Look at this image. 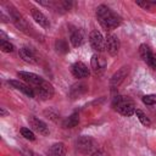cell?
Listing matches in <instances>:
<instances>
[{"mask_svg":"<svg viewBox=\"0 0 156 156\" xmlns=\"http://www.w3.org/2000/svg\"><path fill=\"white\" fill-rule=\"evenodd\" d=\"M96 18L105 30H112L122 22V18L106 5H99L96 7Z\"/></svg>","mask_w":156,"mask_h":156,"instance_id":"6da1fadb","label":"cell"},{"mask_svg":"<svg viewBox=\"0 0 156 156\" xmlns=\"http://www.w3.org/2000/svg\"><path fill=\"white\" fill-rule=\"evenodd\" d=\"M112 107L126 117H130L135 113V105L133 100H130L127 96H122V95L115 96L112 100Z\"/></svg>","mask_w":156,"mask_h":156,"instance_id":"7a4b0ae2","label":"cell"},{"mask_svg":"<svg viewBox=\"0 0 156 156\" xmlns=\"http://www.w3.org/2000/svg\"><path fill=\"white\" fill-rule=\"evenodd\" d=\"M76 147H77V150L79 151V152H82V154H85V155H88V154H93V152H95L96 150H98V143H96V140L94 139V138H91V136H88V135H82V136H79L78 139H77V141H76Z\"/></svg>","mask_w":156,"mask_h":156,"instance_id":"3957f363","label":"cell"},{"mask_svg":"<svg viewBox=\"0 0 156 156\" xmlns=\"http://www.w3.org/2000/svg\"><path fill=\"white\" fill-rule=\"evenodd\" d=\"M34 93H35V96H39L44 100L46 99H51L54 96V87L51 85V83H49L48 80H43L38 87L34 88Z\"/></svg>","mask_w":156,"mask_h":156,"instance_id":"277c9868","label":"cell"},{"mask_svg":"<svg viewBox=\"0 0 156 156\" xmlns=\"http://www.w3.org/2000/svg\"><path fill=\"white\" fill-rule=\"evenodd\" d=\"M89 43L91 45V48L98 51V52H101L105 50V39L104 37L101 35V33L99 30H91L90 34H89Z\"/></svg>","mask_w":156,"mask_h":156,"instance_id":"5b68a950","label":"cell"},{"mask_svg":"<svg viewBox=\"0 0 156 156\" xmlns=\"http://www.w3.org/2000/svg\"><path fill=\"white\" fill-rule=\"evenodd\" d=\"M17 77L20 78V79H22L23 82H26L29 87H32L33 89L35 88V87H38L44 79L40 77V76H38V74H35V73H32V72H24V71H20V72H17Z\"/></svg>","mask_w":156,"mask_h":156,"instance_id":"8992f818","label":"cell"},{"mask_svg":"<svg viewBox=\"0 0 156 156\" xmlns=\"http://www.w3.org/2000/svg\"><path fill=\"white\" fill-rule=\"evenodd\" d=\"M128 73H129V67H127V66L121 67L116 73H113V76H112L111 79H110V85H111V88L115 89V88L119 87V85L124 82V79L127 78Z\"/></svg>","mask_w":156,"mask_h":156,"instance_id":"52a82bcc","label":"cell"},{"mask_svg":"<svg viewBox=\"0 0 156 156\" xmlns=\"http://www.w3.org/2000/svg\"><path fill=\"white\" fill-rule=\"evenodd\" d=\"M105 49L111 56H116L119 50V40L115 34H107L105 38Z\"/></svg>","mask_w":156,"mask_h":156,"instance_id":"ba28073f","label":"cell"},{"mask_svg":"<svg viewBox=\"0 0 156 156\" xmlns=\"http://www.w3.org/2000/svg\"><path fill=\"white\" fill-rule=\"evenodd\" d=\"M10 18H11V21L13 22V24L20 29V30H22V32H24V33H28V23L26 22V20L23 18V16L20 13V12H17L15 9H11L10 10Z\"/></svg>","mask_w":156,"mask_h":156,"instance_id":"9c48e42d","label":"cell"},{"mask_svg":"<svg viewBox=\"0 0 156 156\" xmlns=\"http://www.w3.org/2000/svg\"><path fill=\"white\" fill-rule=\"evenodd\" d=\"M71 73L78 78V79H83V78H88L89 74H90V71L89 68L80 61H77L74 62L72 66H71Z\"/></svg>","mask_w":156,"mask_h":156,"instance_id":"30bf717a","label":"cell"},{"mask_svg":"<svg viewBox=\"0 0 156 156\" xmlns=\"http://www.w3.org/2000/svg\"><path fill=\"white\" fill-rule=\"evenodd\" d=\"M90 65H91V71L95 76H101L105 71V66H106V62L105 60L99 56V55H93L91 58H90Z\"/></svg>","mask_w":156,"mask_h":156,"instance_id":"8fae6325","label":"cell"},{"mask_svg":"<svg viewBox=\"0 0 156 156\" xmlns=\"http://www.w3.org/2000/svg\"><path fill=\"white\" fill-rule=\"evenodd\" d=\"M29 124H30V127L33 128V130L38 132V133L41 134V135H49V133H50L48 124H46L45 122H43L41 119L37 118V117H30V118H29Z\"/></svg>","mask_w":156,"mask_h":156,"instance_id":"7c38bea8","label":"cell"},{"mask_svg":"<svg viewBox=\"0 0 156 156\" xmlns=\"http://www.w3.org/2000/svg\"><path fill=\"white\" fill-rule=\"evenodd\" d=\"M9 84L12 85L15 89L22 91V93L26 94L27 96H29V98H35L34 89H33L32 87H29L28 84H24V83H22L21 80H9Z\"/></svg>","mask_w":156,"mask_h":156,"instance_id":"4fadbf2b","label":"cell"},{"mask_svg":"<svg viewBox=\"0 0 156 156\" xmlns=\"http://www.w3.org/2000/svg\"><path fill=\"white\" fill-rule=\"evenodd\" d=\"M30 12H32L33 20H34L40 27H43V28H45V29L50 27V22H49V20H48V17H46L41 11H39V10L35 9V7H32V9H30Z\"/></svg>","mask_w":156,"mask_h":156,"instance_id":"5bb4252c","label":"cell"},{"mask_svg":"<svg viewBox=\"0 0 156 156\" xmlns=\"http://www.w3.org/2000/svg\"><path fill=\"white\" fill-rule=\"evenodd\" d=\"M18 55H20V57H21L24 62H28V63H37V62H38V58H37L34 51H33L32 49L27 48V46L21 48L20 51H18Z\"/></svg>","mask_w":156,"mask_h":156,"instance_id":"9a60e30c","label":"cell"},{"mask_svg":"<svg viewBox=\"0 0 156 156\" xmlns=\"http://www.w3.org/2000/svg\"><path fill=\"white\" fill-rule=\"evenodd\" d=\"M65 155H66V146L63 143L52 144L48 151V156H65Z\"/></svg>","mask_w":156,"mask_h":156,"instance_id":"2e32d148","label":"cell"},{"mask_svg":"<svg viewBox=\"0 0 156 156\" xmlns=\"http://www.w3.org/2000/svg\"><path fill=\"white\" fill-rule=\"evenodd\" d=\"M69 40H71V43H72V45L74 48L80 46L83 44V40H84V37H83L82 30L80 29H77V28L74 30H72L71 34H69Z\"/></svg>","mask_w":156,"mask_h":156,"instance_id":"e0dca14e","label":"cell"},{"mask_svg":"<svg viewBox=\"0 0 156 156\" xmlns=\"http://www.w3.org/2000/svg\"><path fill=\"white\" fill-rule=\"evenodd\" d=\"M78 123H79V115H78V112H73L71 116H68V117L63 121L62 126H63L65 128H73V127H76Z\"/></svg>","mask_w":156,"mask_h":156,"instance_id":"ac0fdd59","label":"cell"},{"mask_svg":"<svg viewBox=\"0 0 156 156\" xmlns=\"http://www.w3.org/2000/svg\"><path fill=\"white\" fill-rule=\"evenodd\" d=\"M139 54H140V57L143 58V61H145L146 63L150 61V58L152 56V52H151L150 48L146 44H141L139 46Z\"/></svg>","mask_w":156,"mask_h":156,"instance_id":"d6986e66","label":"cell"},{"mask_svg":"<svg viewBox=\"0 0 156 156\" xmlns=\"http://www.w3.org/2000/svg\"><path fill=\"white\" fill-rule=\"evenodd\" d=\"M87 85L84 84V83H78V84H74V85H72V88H71V96H73V98H77V96H79L80 94H83V93H85L87 91Z\"/></svg>","mask_w":156,"mask_h":156,"instance_id":"ffe728a7","label":"cell"},{"mask_svg":"<svg viewBox=\"0 0 156 156\" xmlns=\"http://www.w3.org/2000/svg\"><path fill=\"white\" fill-rule=\"evenodd\" d=\"M55 49H56V51L58 54H66L69 50L68 49V44H67V41L65 39H57L55 41Z\"/></svg>","mask_w":156,"mask_h":156,"instance_id":"44dd1931","label":"cell"},{"mask_svg":"<svg viewBox=\"0 0 156 156\" xmlns=\"http://www.w3.org/2000/svg\"><path fill=\"white\" fill-rule=\"evenodd\" d=\"M135 115H136L138 119L140 121V123H141L143 126H145V127H150V126H151V121L149 119V117H147L141 110H135Z\"/></svg>","mask_w":156,"mask_h":156,"instance_id":"7402d4cb","label":"cell"},{"mask_svg":"<svg viewBox=\"0 0 156 156\" xmlns=\"http://www.w3.org/2000/svg\"><path fill=\"white\" fill-rule=\"evenodd\" d=\"M136 5L143 7L144 10H147V11H151L155 9L156 6V2L155 1H150V0H144V1H136Z\"/></svg>","mask_w":156,"mask_h":156,"instance_id":"603a6c76","label":"cell"},{"mask_svg":"<svg viewBox=\"0 0 156 156\" xmlns=\"http://www.w3.org/2000/svg\"><path fill=\"white\" fill-rule=\"evenodd\" d=\"M0 49L4 52H12L15 50V46H13V44H11L7 40H1L0 41Z\"/></svg>","mask_w":156,"mask_h":156,"instance_id":"cb8c5ba5","label":"cell"},{"mask_svg":"<svg viewBox=\"0 0 156 156\" xmlns=\"http://www.w3.org/2000/svg\"><path fill=\"white\" fill-rule=\"evenodd\" d=\"M21 134H22V136H24L27 140H30V141H33V140H35V135H34V133L29 129V128H21Z\"/></svg>","mask_w":156,"mask_h":156,"instance_id":"d4e9b609","label":"cell"},{"mask_svg":"<svg viewBox=\"0 0 156 156\" xmlns=\"http://www.w3.org/2000/svg\"><path fill=\"white\" fill-rule=\"evenodd\" d=\"M143 102L145 105H155L156 104V94H147L143 96Z\"/></svg>","mask_w":156,"mask_h":156,"instance_id":"484cf974","label":"cell"},{"mask_svg":"<svg viewBox=\"0 0 156 156\" xmlns=\"http://www.w3.org/2000/svg\"><path fill=\"white\" fill-rule=\"evenodd\" d=\"M147 65H149L152 69H155V71H156V54H152V56H151L150 61L147 62Z\"/></svg>","mask_w":156,"mask_h":156,"instance_id":"4316f807","label":"cell"},{"mask_svg":"<svg viewBox=\"0 0 156 156\" xmlns=\"http://www.w3.org/2000/svg\"><path fill=\"white\" fill-rule=\"evenodd\" d=\"M91 156H107V155L104 151H101V150H96L95 152L91 154Z\"/></svg>","mask_w":156,"mask_h":156,"instance_id":"83f0119b","label":"cell"},{"mask_svg":"<svg viewBox=\"0 0 156 156\" xmlns=\"http://www.w3.org/2000/svg\"><path fill=\"white\" fill-rule=\"evenodd\" d=\"M0 115H1V117H4V116H6V115H7V112L1 107V108H0Z\"/></svg>","mask_w":156,"mask_h":156,"instance_id":"f1b7e54d","label":"cell"}]
</instances>
